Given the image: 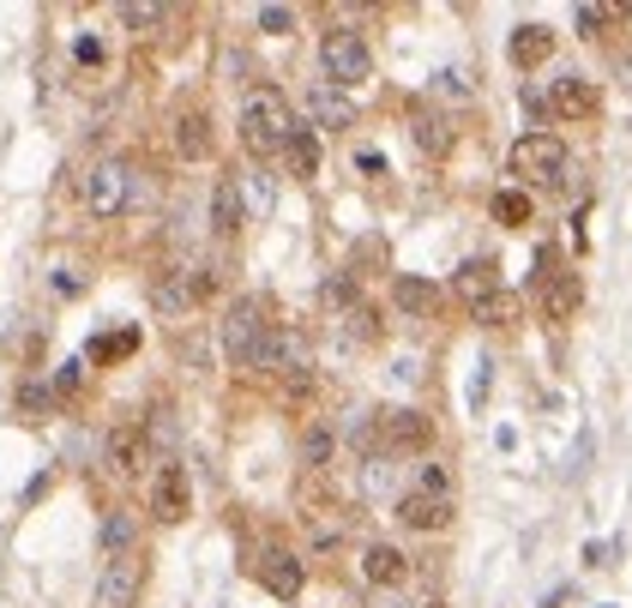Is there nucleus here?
<instances>
[{
    "label": "nucleus",
    "mask_w": 632,
    "mask_h": 608,
    "mask_svg": "<svg viewBox=\"0 0 632 608\" xmlns=\"http://www.w3.org/2000/svg\"><path fill=\"white\" fill-rule=\"evenodd\" d=\"M259 368H271V374H289L296 386H308V344H301V332H277V325H271Z\"/></svg>",
    "instance_id": "obj_12"
},
{
    "label": "nucleus",
    "mask_w": 632,
    "mask_h": 608,
    "mask_svg": "<svg viewBox=\"0 0 632 608\" xmlns=\"http://www.w3.org/2000/svg\"><path fill=\"white\" fill-rule=\"evenodd\" d=\"M121 18L139 30V25H163V18H175V13H169V7H151V0H127V7H121Z\"/></svg>",
    "instance_id": "obj_31"
},
{
    "label": "nucleus",
    "mask_w": 632,
    "mask_h": 608,
    "mask_svg": "<svg viewBox=\"0 0 632 608\" xmlns=\"http://www.w3.org/2000/svg\"><path fill=\"white\" fill-rule=\"evenodd\" d=\"M344 332L356 337V344H374V337H380V325H374V313H368V308L356 301V308L344 313Z\"/></svg>",
    "instance_id": "obj_32"
},
{
    "label": "nucleus",
    "mask_w": 632,
    "mask_h": 608,
    "mask_svg": "<svg viewBox=\"0 0 632 608\" xmlns=\"http://www.w3.org/2000/svg\"><path fill=\"white\" fill-rule=\"evenodd\" d=\"M284 163H289L296 182H313V175H320V139H313L308 127H296V133H289V145H284Z\"/></svg>",
    "instance_id": "obj_24"
},
{
    "label": "nucleus",
    "mask_w": 632,
    "mask_h": 608,
    "mask_svg": "<svg viewBox=\"0 0 632 608\" xmlns=\"http://www.w3.org/2000/svg\"><path fill=\"white\" fill-rule=\"evenodd\" d=\"M620 73H627V85H632V54H627V61H620Z\"/></svg>",
    "instance_id": "obj_40"
},
{
    "label": "nucleus",
    "mask_w": 632,
    "mask_h": 608,
    "mask_svg": "<svg viewBox=\"0 0 632 608\" xmlns=\"http://www.w3.org/2000/svg\"><path fill=\"white\" fill-rule=\"evenodd\" d=\"M572 603H579V591H555V596H548V608H572Z\"/></svg>",
    "instance_id": "obj_39"
},
{
    "label": "nucleus",
    "mask_w": 632,
    "mask_h": 608,
    "mask_svg": "<svg viewBox=\"0 0 632 608\" xmlns=\"http://www.w3.org/2000/svg\"><path fill=\"white\" fill-rule=\"evenodd\" d=\"M18 404H25V410H49V386H25V392H18Z\"/></svg>",
    "instance_id": "obj_37"
},
{
    "label": "nucleus",
    "mask_w": 632,
    "mask_h": 608,
    "mask_svg": "<svg viewBox=\"0 0 632 608\" xmlns=\"http://www.w3.org/2000/svg\"><path fill=\"white\" fill-rule=\"evenodd\" d=\"M416 145H422L427 157H446V151H451V133H446V121H439V115H427V109H422V115H416Z\"/></svg>",
    "instance_id": "obj_28"
},
{
    "label": "nucleus",
    "mask_w": 632,
    "mask_h": 608,
    "mask_svg": "<svg viewBox=\"0 0 632 608\" xmlns=\"http://www.w3.org/2000/svg\"><path fill=\"white\" fill-rule=\"evenodd\" d=\"M175 151L187 157V163L211 157V115H206V109H187V115L175 121Z\"/></svg>",
    "instance_id": "obj_20"
},
{
    "label": "nucleus",
    "mask_w": 632,
    "mask_h": 608,
    "mask_svg": "<svg viewBox=\"0 0 632 608\" xmlns=\"http://www.w3.org/2000/svg\"><path fill=\"white\" fill-rule=\"evenodd\" d=\"M145 591V560L139 555H121L103 560V579H97V608H133Z\"/></svg>",
    "instance_id": "obj_7"
},
{
    "label": "nucleus",
    "mask_w": 632,
    "mask_h": 608,
    "mask_svg": "<svg viewBox=\"0 0 632 608\" xmlns=\"http://www.w3.org/2000/svg\"><path fill=\"white\" fill-rule=\"evenodd\" d=\"M542 109H555L560 121H596V115H603V91H596L591 78L567 73V78L548 85V103H542Z\"/></svg>",
    "instance_id": "obj_9"
},
{
    "label": "nucleus",
    "mask_w": 632,
    "mask_h": 608,
    "mask_svg": "<svg viewBox=\"0 0 632 608\" xmlns=\"http://www.w3.org/2000/svg\"><path fill=\"white\" fill-rule=\"evenodd\" d=\"M572 25H579V37H603L608 25H620V7H579V13H572Z\"/></svg>",
    "instance_id": "obj_29"
},
{
    "label": "nucleus",
    "mask_w": 632,
    "mask_h": 608,
    "mask_svg": "<svg viewBox=\"0 0 632 608\" xmlns=\"http://www.w3.org/2000/svg\"><path fill=\"white\" fill-rule=\"evenodd\" d=\"M392 512H398V524H404V531H446V524H451V512H458V500H451V494H422V488H404Z\"/></svg>",
    "instance_id": "obj_8"
},
{
    "label": "nucleus",
    "mask_w": 632,
    "mask_h": 608,
    "mask_svg": "<svg viewBox=\"0 0 632 608\" xmlns=\"http://www.w3.org/2000/svg\"><path fill=\"white\" fill-rule=\"evenodd\" d=\"M187 506H194L187 470H181V464H163V470L151 476V518H157V524H181V518H187Z\"/></svg>",
    "instance_id": "obj_10"
},
{
    "label": "nucleus",
    "mask_w": 632,
    "mask_h": 608,
    "mask_svg": "<svg viewBox=\"0 0 632 608\" xmlns=\"http://www.w3.org/2000/svg\"><path fill=\"white\" fill-rule=\"evenodd\" d=\"M253 572H259V584H265L277 603H296V596H301V579H308V572H301V560L289 555V548H265Z\"/></svg>",
    "instance_id": "obj_11"
},
{
    "label": "nucleus",
    "mask_w": 632,
    "mask_h": 608,
    "mask_svg": "<svg viewBox=\"0 0 632 608\" xmlns=\"http://www.w3.org/2000/svg\"><path fill=\"white\" fill-rule=\"evenodd\" d=\"M78 380H85V362H66L61 374H54V386H49V398H73L78 392Z\"/></svg>",
    "instance_id": "obj_36"
},
{
    "label": "nucleus",
    "mask_w": 632,
    "mask_h": 608,
    "mask_svg": "<svg viewBox=\"0 0 632 608\" xmlns=\"http://www.w3.org/2000/svg\"><path fill=\"white\" fill-rule=\"evenodd\" d=\"M506 54H512L518 73H530V66H542L548 54H555V30L548 25H518L512 42H506Z\"/></svg>",
    "instance_id": "obj_15"
},
{
    "label": "nucleus",
    "mask_w": 632,
    "mask_h": 608,
    "mask_svg": "<svg viewBox=\"0 0 632 608\" xmlns=\"http://www.w3.org/2000/svg\"><path fill=\"white\" fill-rule=\"evenodd\" d=\"M78 61L97 66V61H103V42H97V37H78Z\"/></svg>",
    "instance_id": "obj_38"
},
{
    "label": "nucleus",
    "mask_w": 632,
    "mask_h": 608,
    "mask_svg": "<svg viewBox=\"0 0 632 608\" xmlns=\"http://www.w3.org/2000/svg\"><path fill=\"white\" fill-rule=\"evenodd\" d=\"M361 579L380 584V591H392V584L410 579V555L392 548V543H368V548H361Z\"/></svg>",
    "instance_id": "obj_13"
},
{
    "label": "nucleus",
    "mask_w": 632,
    "mask_h": 608,
    "mask_svg": "<svg viewBox=\"0 0 632 608\" xmlns=\"http://www.w3.org/2000/svg\"><path fill=\"white\" fill-rule=\"evenodd\" d=\"M451 289H458V301L476 308V301H488L494 289H500V265H494V259H464L458 277H451Z\"/></svg>",
    "instance_id": "obj_17"
},
{
    "label": "nucleus",
    "mask_w": 632,
    "mask_h": 608,
    "mask_svg": "<svg viewBox=\"0 0 632 608\" xmlns=\"http://www.w3.org/2000/svg\"><path fill=\"white\" fill-rule=\"evenodd\" d=\"M320 66H325V78H332V91H349L361 78H374V49H368L356 30H325Z\"/></svg>",
    "instance_id": "obj_4"
},
{
    "label": "nucleus",
    "mask_w": 632,
    "mask_h": 608,
    "mask_svg": "<svg viewBox=\"0 0 632 608\" xmlns=\"http://www.w3.org/2000/svg\"><path fill=\"white\" fill-rule=\"evenodd\" d=\"M332 446H337L332 427H313L308 441H301V458H308V464H325V458H332Z\"/></svg>",
    "instance_id": "obj_33"
},
{
    "label": "nucleus",
    "mask_w": 632,
    "mask_h": 608,
    "mask_svg": "<svg viewBox=\"0 0 632 608\" xmlns=\"http://www.w3.org/2000/svg\"><path fill=\"white\" fill-rule=\"evenodd\" d=\"M289 133H296V109L284 91H253L241 103V145L247 157H284Z\"/></svg>",
    "instance_id": "obj_2"
},
{
    "label": "nucleus",
    "mask_w": 632,
    "mask_h": 608,
    "mask_svg": "<svg viewBox=\"0 0 632 608\" xmlns=\"http://www.w3.org/2000/svg\"><path fill=\"white\" fill-rule=\"evenodd\" d=\"M579 301H584L579 272H548V277H542V313H548L555 325H567L572 313H579Z\"/></svg>",
    "instance_id": "obj_14"
},
{
    "label": "nucleus",
    "mask_w": 632,
    "mask_h": 608,
    "mask_svg": "<svg viewBox=\"0 0 632 608\" xmlns=\"http://www.w3.org/2000/svg\"><path fill=\"white\" fill-rule=\"evenodd\" d=\"M476 325H494V332H500V325H512L518 313H524V296H512V289H494L488 301H476Z\"/></svg>",
    "instance_id": "obj_25"
},
{
    "label": "nucleus",
    "mask_w": 632,
    "mask_h": 608,
    "mask_svg": "<svg viewBox=\"0 0 632 608\" xmlns=\"http://www.w3.org/2000/svg\"><path fill=\"white\" fill-rule=\"evenodd\" d=\"M380 452L398 458V452H427V441H434V422H427L422 410H386L380 415Z\"/></svg>",
    "instance_id": "obj_6"
},
{
    "label": "nucleus",
    "mask_w": 632,
    "mask_h": 608,
    "mask_svg": "<svg viewBox=\"0 0 632 608\" xmlns=\"http://www.w3.org/2000/svg\"><path fill=\"white\" fill-rule=\"evenodd\" d=\"M259 30H271V37H289V30H296V13H289V7H259Z\"/></svg>",
    "instance_id": "obj_34"
},
{
    "label": "nucleus",
    "mask_w": 632,
    "mask_h": 608,
    "mask_svg": "<svg viewBox=\"0 0 632 608\" xmlns=\"http://www.w3.org/2000/svg\"><path fill=\"white\" fill-rule=\"evenodd\" d=\"M78 199H85L90 218H121V211H133L145 199V182H139L133 163L103 157V163H90L85 175H78Z\"/></svg>",
    "instance_id": "obj_1"
},
{
    "label": "nucleus",
    "mask_w": 632,
    "mask_h": 608,
    "mask_svg": "<svg viewBox=\"0 0 632 608\" xmlns=\"http://www.w3.org/2000/svg\"><path fill=\"white\" fill-rule=\"evenodd\" d=\"M109 464H115L121 476H139L145 470V434L139 427H115V434H109Z\"/></svg>",
    "instance_id": "obj_23"
},
{
    "label": "nucleus",
    "mask_w": 632,
    "mask_h": 608,
    "mask_svg": "<svg viewBox=\"0 0 632 608\" xmlns=\"http://www.w3.org/2000/svg\"><path fill=\"white\" fill-rule=\"evenodd\" d=\"M416 488H422V494H451L446 464H422V470H416Z\"/></svg>",
    "instance_id": "obj_35"
},
{
    "label": "nucleus",
    "mask_w": 632,
    "mask_h": 608,
    "mask_svg": "<svg viewBox=\"0 0 632 608\" xmlns=\"http://www.w3.org/2000/svg\"><path fill=\"white\" fill-rule=\"evenodd\" d=\"M133 350H139V332H133V325H127V332H109V337H97V344H90V350H85V362H121V356H133Z\"/></svg>",
    "instance_id": "obj_27"
},
{
    "label": "nucleus",
    "mask_w": 632,
    "mask_h": 608,
    "mask_svg": "<svg viewBox=\"0 0 632 608\" xmlns=\"http://www.w3.org/2000/svg\"><path fill=\"white\" fill-rule=\"evenodd\" d=\"M506 169H512L518 182H560L567 175V145L555 133H524L512 145V157H506Z\"/></svg>",
    "instance_id": "obj_5"
},
{
    "label": "nucleus",
    "mask_w": 632,
    "mask_h": 608,
    "mask_svg": "<svg viewBox=\"0 0 632 608\" xmlns=\"http://www.w3.org/2000/svg\"><path fill=\"white\" fill-rule=\"evenodd\" d=\"M241 223H247L241 187H235V182H218V194H211V229H218V235H241Z\"/></svg>",
    "instance_id": "obj_21"
},
{
    "label": "nucleus",
    "mask_w": 632,
    "mask_h": 608,
    "mask_svg": "<svg viewBox=\"0 0 632 608\" xmlns=\"http://www.w3.org/2000/svg\"><path fill=\"white\" fill-rule=\"evenodd\" d=\"M265 337H271L265 308H259V301H235L230 320H223V356H230V368H259Z\"/></svg>",
    "instance_id": "obj_3"
},
{
    "label": "nucleus",
    "mask_w": 632,
    "mask_h": 608,
    "mask_svg": "<svg viewBox=\"0 0 632 608\" xmlns=\"http://www.w3.org/2000/svg\"><path fill=\"white\" fill-rule=\"evenodd\" d=\"M320 301H325L332 313H349V308H356V284H349V277H325V284H320Z\"/></svg>",
    "instance_id": "obj_30"
},
{
    "label": "nucleus",
    "mask_w": 632,
    "mask_h": 608,
    "mask_svg": "<svg viewBox=\"0 0 632 608\" xmlns=\"http://www.w3.org/2000/svg\"><path fill=\"white\" fill-rule=\"evenodd\" d=\"M308 115H313V127H332V133L356 127V103L344 91H332V85H313L308 91Z\"/></svg>",
    "instance_id": "obj_16"
},
{
    "label": "nucleus",
    "mask_w": 632,
    "mask_h": 608,
    "mask_svg": "<svg viewBox=\"0 0 632 608\" xmlns=\"http://www.w3.org/2000/svg\"><path fill=\"white\" fill-rule=\"evenodd\" d=\"M103 555H109V560H121V555H139V512L115 506V512L103 518Z\"/></svg>",
    "instance_id": "obj_19"
},
{
    "label": "nucleus",
    "mask_w": 632,
    "mask_h": 608,
    "mask_svg": "<svg viewBox=\"0 0 632 608\" xmlns=\"http://www.w3.org/2000/svg\"><path fill=\"white\" fill-rule=\"evenodd\" d=\"M620 18H632V7H620Z\"/></svg>",
    "instance_id": "obj_41"
},
{
    "label": "nucleus",
    "mask_w": 632,
    "mask_h": 608,
    "mask_svg": "<svg viewBox=\"0 0 632 608\" xmlns=\"http://www.w3.org/2000/svg\"><path fill=\"white\" fill-rule=\"evenodd\" d=\"M488 211H494V223H506V229H524V223H530V211H536V206H530V194H524V187H500Z\"/></svg>",
    "instance_id": "obj_26"
},
{
    "label": "nucleus",
    "mask_w": 632,
    "mask_h": 608,
    "mask_svg": "<svg viewBox=\"0 0 632 608\" xmlns=\"http://www.w3.org/2000/svg\"><path fill=\"white\" fill-rule=\"evenodd\" d=\"M151 301H157V313H169V320H181V313H194V308H199V296H194V277H187V272H169V277H157Z\"/></svg>",
    "instance_id": "obj_18"
},
{
    "label": "nucleus",
    "mask_w": 632,
    "mask_h": 608,
    "mask_svg": "<svg viewBox=\"0 0 632 608\" xmlns=\"http://www.w3.org/2000/svg\"><path fill=\"white\" fill-rule=\"evenodd\" d=\"M422 608H439V603H422Z\"/></svg>",
    "instance_id": "obj_42"
},
{
    "label": "nucleus",
    "mask_w": 632,
    "mask_h": 608,
    "mask_svg": "<svg viewBox=\"0 0 632 608\" xmlns=\"http://www.w3.org/2000/svg\"><path fill=\"white\" fill-rule=\"evenodd\" d=\"M392 301H398L410 320H427V313L439 308V289L427 284V277H398V284H392Z\"/></svg>",
    "instance_id": "obj_22"
}]
</instances>
